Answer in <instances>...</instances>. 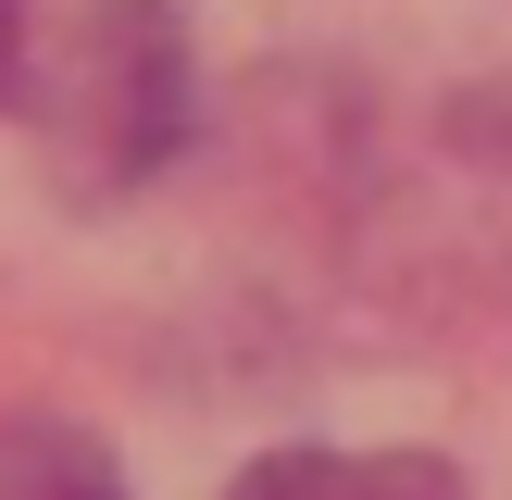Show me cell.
Wrapping results in <instances>:
<instances>
[{
	"instance_id": "1",
	"label": "cell",
	"mask_w": 512,
	"mask_h": 500,
	"mask_svg": "<svg viewBox=\"0 0 512 500\" xmlns=\"http://www.w3.org/2000/svg\"><path fill=\"white\" fill-rule=\"evenodd\" d=\"M225 500H475V488L438 450H263L238 463Z\"/></svg>"
},
{
	"instance_id": "2",
	"label": "cell",
	"mask_w": 512,
	"mask_h": 500,
	"mask_svg": "<svg viewBox=\"0 0 512 500\" xmlns=\"http://www.w3.org/2000/svg\"><path fill=\"white\" fill-rule=\"evenodd\" d=\"M0 500H125V475L75 425H0Z\"/></svg>"
}]
</instances>
